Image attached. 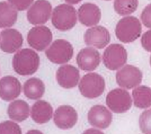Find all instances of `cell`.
I'll use <instances>...</instances> for the list:
<instances>
[{"label":"cell","mask_w":151,"mask_h":134,"mask_svg":"<svg viewBox=\"0 0 151 134\" xmlns=\"http://www.w3.org/2000/svg\"><path fill=\"white\" fill-rule=\"evenodd\" d=\"M40 67V57L31 49H23L16 52L13 57V68L19 76H31Z\"/></svg>","instance_id":"cell-1"},{"label":"cell","mask_w":151,"mask_h":134,"mask_svg":"<svg viewBox=\"0 0 151 134\" xmlns=\"http://www.w3.org/2000/svg\"><path fill=\"white\" fill-rule=\"evenodd\" d=\"M141 32L142 24L134 16H125L120 19L115 28L116 37L123 43H131L137 41L141 36Z\"/></svg>","instance_id":"cell-2"},{"label":"cell","mask_w":151,"mask_h":134,"mask_svg":"<svg viewBox=\"0 0 151 134\" xmlns=\"http://www.w3.org/2000/svg\"><path fill=\"white\" fill-rule=\"evenodd\" d=\"M51 20L57 29L65 32L73 28L77 24L78 11L71 5H59L53 9Z\"/></svg>","instance_id":"cell-3"},{"label":"cell","mask_w":151,"mask_h":134,"mask_svg":"<svg viewBox=\"0 0 151 134\" xmlns=\"http://www.w3.org/2000/svg\"><path fill=\"white\" fill-rule=\"evenodd\" d=\"M105 87L106 86L104 78L101 75L94 72L85 75L79 81V90L81 95L89 99L98 98L101 95H103Z\"/></svg>","instance_id":"cell-4"},{"label":"cell","mask_w":151,"mask_h":134,"mask_svg":"<svg viewBox=\"0 0 151 134\" xmlns=\"http://www.w3.org/2000/svg\"><path fill=\"white\" fill-rule=\"evenodd\" d=\"M45 55L52 63L65 64L73 57V47L68 41L57 39L45 50Z\"/></svg>","instance_id":"cell-5"},{"label":"cell","mask_w":151,"mask_h":134,"mask_svg":"<svg viewBox=\"0 0 151 134\" xmlns=\"http://www.w3.org/2000/svg\"><path fill=\"white\" fill-rule=\"evenodd\" d=\"M127 61V52L121 44L108 45L103 53V63L108 70H120Z\"/></svg>","instance_id":"cell-6"},{"label":"cell","mask_w":151,"mask_h":134,"mask_svg":"<svg viewBox=\"0 0 151 134\" xmlns=\"http://www.w3.org/2000/svg\"><path fill=\"white\" fill-rule=\"evenodd\" d=\"M106 104L109 110L116 114H123L132 106V97L123 88L111 90L106 96Z\"/></svg>","instance_id":"cell-7"},{"label":"cell","mask_w":151,"mask_h":134,"mask_svg":"<svg viewBox=\"0 0 151 134\" xmlns=\"http://www.w3.org/2000/svg\"><path fill=\"white\" fill-rule=\"evenodd\" d=\"M143 79L142 71L134 65H124L116 73V82L123 89H134Z\"/></svg>","instance_id":"cell-8"},{"label":"cell","mask_w":151,"mask_h":134,"mask_svg":"<svg viewBox=\"0 0 151 134\" xmlns=\"http://www.w3.org/2000/svg\"><path fill=\"white\" fill-rule=\"evenodd\" d=\"M52 32L49 27L38 25L33 27L27 34V42L32 49L36 51H45L52 42Z\"/></svg>","instance_id":"cell-9"},{"label":"cell","mask_w":151,"mask_h":134,"mask_svg":"<svg viewBox=\"0 0 151 134\" xmlns=\"http://www.w3.org/2000/svg\"><path fill=\"white\" fill-rule=\"evenodd\" d=\"M52 5L47 0L35 1L27 11V20L33 25H43L52 17Z\"/></svg>","instance_id":"cell-10"},{"label":"cell","mask_w":151,"mask_h":134,"mask_svg":"<svg viewBox=\"0 0 151 134\" xmlns=\"http://www.w3.org/2000/svg\"><path fill=\"white\" fill-rule=\"evenodd\" d=\"M83 41L88 46L95 49H104L109 44L111 34L106 27L96 25L86 31L83 35Z\"/></svg>","instance_id":"cell-11"},{"label":"cell","mask_w":151,"mask_h":134,"mask_svg":"<svg viewBox=\"0 0 151 134\" xmlns=\"http://www.w3.org/2000/svg\"><path fill=\"white\" fill-rule=\"evenodd\" d=\"M54 124L61 130L72 128L78 122V113L72 106L62 105L59 106L53 114Z\"/></svg>","instance_id":"cell-12"},{"label":"cell","mask_w":151,"mask_h":134,"mask_svg":"<svg viewBox=\"0 0 151 134\" xmlns=\"http://www.w3.org/2000/svg\"><path fill=\"white\" fill-rule=\"evenodd\" d=\"M113 121L112 110L103 105H95L88 112V122L95 128H107Z\"/></svg>","instance_id":"cell-13"},{"label":"cell","mask_w":151,"mask_h":134,"mask_svg":"<svg viewBox=\"0 0 151 134\" xmlns=\"http://www.w3.org/2000/svg\"><path fill=\"white\" fill-rule=\"evenodd\" d=\"M1 41H0V49L6 53H14L19 51L24 43L22 33L14 28H6L0 33Z\"/></svg>","instance_id":"cell-14"},{"label":"cell","mask_w":151,"mask_h":134,"mask_svg":"<svg viewBox=\"0 0 151 134\" xmlns=\"http://www.w3.org/2000/svg\"><path fill=\"white\" fill-rule=\"evenodd\" d=\"M57 81L62 88H75L80 81V73L78 68L70 64L61 65L57 71Z\"/></svg>","instance_id":"cell-15"},{"label":"cell","mask_w":151,"mask_h":134,"mask_svg":"<svg viewBox=\"0 0 151 134\" xmlns=\"http://www.w3.org/2000/svg\"><path fill=\"white\" fill-rule=\"evenodd\" d=\"M101 54L94 47H85L77 55V64L83 71H94L101 63Z\"/></svg>","instance_id":"cell-16"},{"label":"cell","mask_w":151,"mask_h":134,"mask_svg":"<svg viewBox=\"0 0 151 134\" xmlns=\"http://www.w3.org/2000/svg\"><path fill=\"white\" fill-rule=\"evenodd\" d=\"M22 92V85L17 78L12 76L0 79V98L6 102L16 99Z\"/></svg>","instance_id":"cell-17"},{"label":"cell","mask_w":151,"mask_h":134,"mask_svg":"<svg viewBox=\"0 0 151 134\" xmlns=\"http://www.w3.org/2000/svg\"><path fill=\"white\" fill-rule=\"evenodd\" d=\"M101 18V11L99 7L91 2H87L78 9V19L82 25L93 27L96 26Z\"/></svg>","instance_id":"cell-18"},{"label":"cell","mask_w":151,"mask_h":134,"mask_svg":"<svg viewBox=\"0 0 151 134\" xmlns=\"http://www.w3.org/2000/svg\"><path fill=\"white\" fill-rule=\"evenodd\" d=\"M53 108L45 100H37L31 108V117L37 124H44L53 117Z\"/></svg>","instance_id":"cell-19"},{"label":"cell","mask_w":151,"mask_h":134,"mask_svg":"<svg viewBox=\"0 0 151 134\" xmlns=\"http://www.w3.org/2000/svg\"><path fill=\"white\" fill-rule=\"evenodd\" d=\"M8 116L14 122H24L31 115V107L24 100H14L8 106Z\"/></svg>","instance_id":"cell-20"},{"label":"cell","mask_w":151,"mask_h":134,"mask_svg":"<svg viewBox=\"0 0 151 134\" xmlns=\"http://www.w3.org/2000/svg\"><path fill=\"white\" fill-rule=\"evenodd\" d=\"M133 105L137 108L148 109L151 107V88L148 86H139L132 91Z\"/></svg>","instance_id":"cell-21"},{"label":"cell","mask_w":151,"mask_h":134,"mask_svg":"<svg viewBox=\"0 0 151 134\" xmlns=\"http://www.w3.org/2000/svg\"><path fill=\"white\" fill-rule=\"evenodd\" d=\"M23 90L27 98L33 99V100H37L44 95L45 85L38 78H31L24 83Z\"/></svg>","instance_id":"cell-22"},{"label":"cell","mask_w":151,"mask_h":134,"mask_svg":"<svg viewBox=\"0 0 151 134\" xmlns=\"http://www.w3.org/2000/svg\"><path fill=\"white\" fill-rule=\"evenodd\" d=\"M17 10L9 2H0V27L9 28L17 20Z\"/></svg>","instance_id":"cell-23"},{"label":"cell","mask_w":151,"mask_h":134,"mask_svg":"<svg viewBox=\"0 0 151 134\" xmlns=\"http://www.w3.org/2000/svg\"><path fill=\"white\" fill-rule=\"evenodd\" d=\"M139 6V0H115L114 9L121 16H130L133 14Z\"/></svg>","instance_id":"cell-24"},{"label":"cell","mask_w":151,"mask_h":134,"mask_svg":"<svg viewBox=\"0 0 151 134\" xmlns=\"http://www.w3.org/2000/svg\"><path fill=\"white\" fill-rule=\"evenodd\" d=\"M139 125L141 132L145 134H151V108L145 109L139 118Z\"/></svg>","instance_id":"cell-25"},{"label":"cell","mask_w":151,"mask_h":134,"mask_svg":"<svg viewBox=\"0 0 151 134\" xmlns=\"http://www.w3.org/2000/svg\"><path fill=\"white\" fill-rule=\"evenodd\" d=\"M0 134H22V130L16 122L6 121L0 123Z\"/></svg>","instance_id":"cell-26"},{"label":"cell","mask_w":151,"mask_h":134,"mask_svg":"<svg viewBox=\"0 0 151 134\" xmlns=\"http://www.w3.org/2000/svg\"><path fill=\"white\" fill-rule=\"evenodd\" d=\"M8 2L17 11H23L26 9H29V7L34 4V0H8Z\"/></svg>","instance_id":"cell-27"},{"label":"cell","mask_w":151,"mask_h":134,"mask_svg":"<svg viewBox=\"0 0 151 134\" xmlns=\"http://www.w3.org/2000/svg\"><path fill=\"white\" fill-rule=\"evenodd\" d=\"M141 23H142L147 28L151 29V4L148 5V6L142 10V14H141Z\"/></svg>","instance_id":"cell-28"},{"label":"cell","mask_w":151,"mask_h":134,"mask_svg":"<svg viewBox=\"0 0 151 134\" xmlns=\"http://www.w3.org/2000/svg\"><path fill=\"white\" fill-rule=\"evenodd\" d=\"M141 45L145 51L151 52V29L147 31L141 36Z\"/></svg>","instance_id":"cell-29"},{"label":"cell","mask_w":151,"mask_h":134,"mask_svg":"<svg viewBox=\"0 0 151 134\" xmlns=\"http://www.w3.org/2000/svg\"><path fill=\"white\" fill-rule=\"evenodd\" d=\"M82 134H105V133L101 132V131L96 130V128H88V130H86Z\"/></svg>","instance_id":"cell-30"},{"label":"cell","mask_w":151,"mask_h":134,"mask_svg":"<svg viewBox=\"0 0 151 134\" xmlns=\"http://www.w3.org/2000/svg\"><path fill=\"white\" fill-rule=\"evenodd\" d=\"M81 0H65V2L68 4V5H77V4H79Z\"/></svg>","instance_id":"cell-31"},{"label":"cell","mask_w":151,"mask_h":134,"mask_svg":"<svg viewBox=\"0 0 151 134\" xmlns=\"http://www.w3.org/2000/svg\"><path fill=\"white\" fill-rule=\"evenodd\" d=\"M26 134H43L41 131H38V130H31V131H28Z\"/></svg>","instance_id":"cell-32"},{"label":"cell","mask_w":151,"mask_h":134,"mask_svg":"<svg viewBox=\"0 0 151 134\" xmlns=\"http://www.w3.org/2000/svg\"><path fill=\"white\" fill-rule=\"evenodd\" d=\"M150 65H151V57H150Z\"/></svg>","instance_id":"cell-33"},{"label":"cell","mask_w":151,"mask_h":134,"mask_svg":"<svg viewBox=\"0 0 151 134\" xmlns=\"http://www.w3.org/2000/svg\"><path fill=\"white\" fill-rule=\"evenodd\" d=\"M0 41H1V35H0Z\"/></svg>","instance_id":"cell-34"},{"label":"cell","mask_w":151,"mask_h":134,"mask_svg":"<svg viewBox=\"0 0 151 134\" xmlns=\"http://www.w3.org/2000/svg\"><path fill=\"white\" fill-rule=\"evenodd\" d=\"M106 1H109V0H106Z\"/></svg>","instance_id":"cell-35"}]
</instances>
